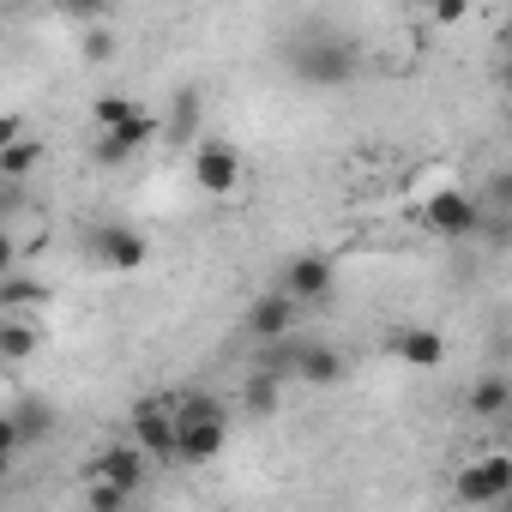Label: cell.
I'll return each mask as SVG.
<instances>
[{"label": "cell", "instance_id": "1", "mask_svg": "<svg viewBox=\"0 0 512 512\" xmlns=\"http://www.w3.org/2000/svg\"><path fill=\"white\" fill-rule=\"evenodd\" d=\"M229 446V410L211 392H181L175 398V464H211Z\"/></svg>", "mask_w": 512, "mask_h": 512}, {"label": "cell", "instance_id": "2", "mask_svg": "<svg viewBox=\"0 0 512 512\" xmlns=\"http://www.w3.org/2000/svg\"><path fill=\"white\" fill-rule=\"evenodd\" d=\"M290 73H296L302 85H350V79L362 73V55H356V43H350V37H338V31H326V25H314V31L290 49Z\"/></svg>", "mask_w": 512, "mask_h": 512}, {"label": "cell", "instance_id": "3", "mask_svg": "<svg viewBox=\"0 0 512 512\" xmlns=\"http://www.w3.org/2000/svg\"><path fill=\"white\" fill-rule=\"evenodd\" d=\"M422 229L440 235V241H464V235H476V229H482V205H476V193L458 187V181L434 187V193L422 199Z\"/></svg>", "mask_w": 512, "mask_h": 512}, {"label": "cell", "instance_id": "4", "mask_svg": "<svg viewBox=\"0 0 512 512\" xmlns=\"http://www.w3.org/2000/svg\"><path fill=\"white\" fill-rule=\"evenodd\" d=\"M127 446L145 452V464H175V398H145L127 416Z\"/></svg>", "mask_w": 512, "mask_h": 512}, {"label": "cell", "instance_id": "5", "mask_svg": "<svg viewBox=\"0 0 512 512\" xmlns=\"http://www.w3.org/2000/svg\"><path fill=\"white\" fill-rule=\"evenodd\" d=\"M157 133H163V121H157L151 109H139L133 121H121V127H109V133H97V145H91V163H103V169H121V163H133L139 151H151V145H157Z\"/></svg>", "mask_w": 512, "mask_h": 512}, {"label": "cell", "instance_id": "6", "mask_svg": "<svg viewBox=\"0 0 512 512\" xmlns=\"http://www.w3.org/2000/svg\"><path fill=\"white\" fill-rule=\"evenodd\" d=\"M512 494V458L506 452H482L458 470V500L464 506H500Z\"/></svg>", "mask_w": 512, "mask_h": 512}, {"label": "cell", "instance_id": "7", "mask_svg": "<svg viewBox=\"0 0 512 512\" xmlns=\"http://www.w3.org/2000/svg\"><path fill=\"white\" fill-rule=\"evenodd\" d=\"M193 187L211 193V199H229V193L241 187V157H235V145L199 139V145H193Z\"/></svg>", "mask_w": 512, "mask_h": 512}, {"label": "cell", "instance_id": "8", "mask_svg": "<svg viewBox=\"0 0 512 512\" xmlns=\"http://www.w3.org/2000/svg\"><path fill=\"white\" fill-rule=\"evenodd\" d=\"M332 284H338V272H332L326 253H296L284 266V278H278V296H290L296 308H314V302L332 296Z\"/></svg>", "mask_w": 512, "mask_h": 512}, {"label": "cell", "instance_id": "9", "mask_svg": "<svg viewBox=\"0 0 512 512\" xmlns=\"http://www.w3.org/2000/svg\"><path fill=\"white\" fill-rule=\"evenodd\" d=\"M85 247H91V260L109 266V272H139L145 266V235L133 223H97L85 235Z\"/></svg>", "mask_w": 512, "mask_h": 512}, {"label": "cell", "instance_id": "10", "mask_svg": "<svg viewBox=\"0 0 512 512\" xmlns=\"http://www.w3.org/2000/svg\"><path fill=\"white\" fill-rule=\"evenodd\" d=\"M145 470H151V464H145V452H133V446L121 440V446H109V452H97V458H91L85 482H109V488H121V494L133 500V494L145 488Z\"/></svg>", "mask_w": 512, "mask_h": 512}, {"label": "cell", "instance_id": "11", "mask_svg": "<svg viewBox=\"0 0 512 512\" xmlns=\"http://www.w3.org/2000/svg\"><path fill=\"white\" fill-rule=\"evenodd\" d=\"M296 314H302V308H296L290 296H278V290H266L260 302H253V308H247V338H253V344H260V350H266V344H278V338H296Z\"/></svg>", "mask_w": 512, "mask_h": 512}, {"label": "cell", "instance_id": "12", "mask_svg": "<svg viewBox=\"0 0 512 512\" xmlns=\"http://www.w3.org/2000/svg\"><path fill=\"white\" fill-rule=\"evenodd\" d=\"M43 350V326L31 314H0V368H19Z\"/></svg>", "mask_w": 512, "mask_h": 512}, {"label": "cell", "instance_id": "13", "mask_svg": "<svg viewBox=\"0 0 512 512\" xmlns=\"http://www.w3.org/2000/svg\"><path fill=\"white\" fill-rule=\"evenodd\" d=\"M392 356L410 362V368H440L446 362V338L434 326H398L392 332Z\"/></svg>", "mask_w": 512, "mask_h": 512}, {"label": "cell", "instance_id": "14", "mask_svg": "<svg viewBox=\"0 0 512 512\" xmlns=\"http://www.w3.org/2000/svg\"><path fill=\"white\" fill-rule=\"evenodd\" d=\"M7 416H13L19 446H43V440L55 434V404H49V398H37V392H19V404H13Z\"/></svg>", "mask_w": 512, "mask_h": 512}, {"label": "cell", "instance_id": "15", "mask_svg": "<svg viewBox=\"0 0 512 512\" xmlns=\"http://www.w3.org/2000/svg\"><path fill=\"white\" fill-rule=\"evenodd\" d=\"M464 404H470V416H482V422H500L506 410H512V380L500 374V368H488L470 392H464Z\"/></svg>", "mask_w": 512, "mask_h": 512}, {"label": "cell", "instance_id": "16", "mask_svg": "<svg viewBox=\"0 0 512 512\" xmlns=\"http://www.w3.org/2000/svg\"><path fill=\"white\" fill-rule=\"evenodd\" d=\"M296 380H302V386H338V380H344V356H338L332 344H308V338H302Z\"/></svg>", "mask_w": 512, "mask_h": 512}, {"label": "cell", "instance_id": "17", "mask_svg": "<svg viewBox=\"0 0 512 512\" xmlns=\"http://www.w3.org/2000/svg\"><path fill=\"white\" fill-rule=\"evenodd\" d=\"M43 302H49L43 278H31V272H7V278H0V314H25V308H43Z\"/></svg>", "mask_w": 512, "mask_h": 512}, {"label": "cell", "instance_id": "18", "mask_svg": "<svg viewBox=\"0 0 512 512\" xmlns=\"http://www.w3.org/2000/svg\"><path fill=\"white\" fill-rule=\"evenodd\" d=\"M37 163H43V139H37V133H25L19 145H7V151H0V181H19V187H31Z\"/></svg>", "mask_w": 512, "mask_h": 512}, {"label": "cell", "instance_id": "19", "mask_svg": "<svg viewBox=\"0 0 512 512\" xmlns=\"http://www.w3.org/2000/svg\"><path fill=\"white\" fill-rule=\"evenodd\" d=\"M278 398H284V392H278V380H272V374H260V368L247 374V392H241L247 416H272V410H278Z\"/></svg>", "mask_w": 512, "mask_h": 512}, {"label": "cell", "instance_id": "20", "mask_svg": "<svg viewBox=\"0 0 512 512\" xmlns=\"http://www.w3.org/2000/svg\"><path fill=\"white\" fill-rule=\"evenodd\" d=\"M139 109H145L139 97H121V91H115V97H97V109H91V121H97V133H109V127H121V121H133Z\"/></svg>", "mask_w": 512, "mask_h": 512}, {"label": "cell", "instance_id": "21", "mask_svg": "<svg viewBox=\"0 0 512 512\" xmlns=\"http://www.w3.org/2000/svg\"><path fill=\"white\" fill-rule=\"evenodd\" d=\"M85 506L91 512H127V494L109 488V482H85Z\"/></svg>", "mask_w": 512, "mask_h": 512}, {"label": "cell", "instance_id": "22", "mask_svg": "<svg viewBox=\"0 0 512 512\" xmlns=\"http://www.w3.org/2000/svg\"><path fill=\"white\" fill-rule=\"evenodd\" d=\"M31 205V187H19V181H0V229H7V217H19Z\"/></svg>", "mask_w": 512, "mask_h": 512}, {"label": "cell", "instance_id": "23", "mask_svg": "<svg viewBox=\"0 0 512 512\" xmlns=\"http://www.w3.org/2000/svg\"><path fill=\"white\" fill-rule=\"evenodd\" d=\"M79 49H85V61H97V67H103V61H115V37H109V31H91Z\"/></svg>", "mask_w": 512, "mask_h": 512}, {"label": "cell", "instance_id": "24", "mask_svg": "<svg viewBox=\"0 0 512 512\" xmlns=\"http://www.w3.org/2000/svg\"><path fill=\"white\" fill-rule=\"evenodd\" d=\"M31 127H25V115H7V109H0V151H7V145H19Z\"/></svg>", "mask_w": 512, "mask_h": 512}, {"label": "cell", "instance_id": "25", "mask_svg": "<svg viewBox=\"0 0 512 512\" xmlns=\"http://www.w3.org/2000/svg\"><path fill=\"white\" fill-rule=\"evenodd\" d=\"M7 272H19V235L0 229V278H7Z\"/></svg>", "mask_w": 512, "mask_h": 512}, {"label": "cell", "instance_id": "26", "mask_svg": "<svg viewBox=\"0 0 512 512\" xmlns=\"http://www.w3.org/2000/svg\"><path fill=\"white\" fill-rule=\"evenodd\" d=\"M0 452H19V434H13V416L0 410Z\"/></svg>", "mask_w": 512, "mask_h": 512}, {"label": "cell", "instance_id": "27", "mask_svg": "<svg viewBox=\"0 0 512 512\" xmlns=\"http://www.w3.org/2000/svg\"><path fill=\"white\" fill-rule=\"evenodd\" d=\"M13 458H19V452H0V482H7V476H13Z\"/></svg>", "mask_w": 512, "mask_h": 512}, {"label": "cell", "instance_id": "28", "mask_svg": "<svg viewBox=\"0 0 512 512\" xmlns=\"http://www.w3.org/2000/svg\"><path fill=\"white\" fill-rule=\"evenodd\" d=\"M127 512H133V506H127Z\"/></svg>", "mask_w": 512, "mask_h": 512}]
</instances>
